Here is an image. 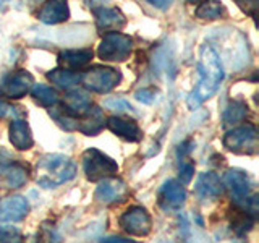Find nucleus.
<instances>
[{
	"mask_svg": "<svg viewBox=\"0 0 259 243\" xmlns=\"http://www.w3.org/2000/svg\"><path fill=\"white\" fill-rule=\"evenodd\" d=\"M157 201L160 209H164L165 213H177V211H180L186 201V191L183 183L174 180V178L164 182L159 188Z\"/></svg>",
	"mask_w": 259,
	"mask_h": 243,
	"instance_id": "nucleus-9",
	"label": "nucleus"
},
{
	"mask_svg": "<svg viewBox=\"0 0 259 243\" xmlns=\"http://www.w3.org/2000/svg\"><path fill=\"white\" fill-rule=\"evenodd\" d=\"M81 78H83V85L88 91L105 94L120 85L121 73L109 67H94L89 68Z\"/></svg>",
	"mask_w": 259,
	"mask_h": 243,
	"instance_id": "nucleus-6",
	"label": "nucleus"
},
{
	"mask_svg": "<svg viewBox=\"0 0 259 243\" xmlns=\"http://www.w3.org/2000/svg\"><path fill=\"white\" fill-rule=\"evenodd\" d=\"M76 177V164L63 154H46L37 160V183L42 188H57Z\"/></svg>",
	"mask_w": 259,
	"mask_h": 243,
	"instance_id": "nucleus-2",
	"label": "nucleus"
},
{
	"mask_svg": "<svg viewBox=\"0 0 259 243\" xmlns=\"http://www.w3.org/2000/svg\"><path fill=\"white\" fill-rule=\"evenodd\" d=\"M133 51V39L123 32H107L101 40L97 55L104 62H125Z\"/></svg>",
	"mask_w": 259,
	"mask_h": 243,
	"instance_id": "nucleus-5",
	"label": "nucleus"
},
{
	"mask_svg": "<svg viewBox=\"0 0 259 243\" xmlns=\"http://www.w3.org/2000/svg\"><path fill=\"white\" fill-rule=\"evenodd\" d=\"M47 79L51 81V83H54L57 88L70 91L73 86L78 85V81L81 79V75H78L76 71L57 68V70H52V71L47 73Z\"/></svg>",
	"mask_w": 259,
	"mask_h": 243,
	"instance_id": "nucleus-24",
	"label": "nucleus"
},
{
	"mask_svg": "<svg viewBox=\"0 0 259 243\" xmlns=\"http://www.w3.org/2000/svg\"><path fill=\"white\" fill-rule=\"evenodd\" d=\"M148 2L157 8H167L170 4H172V0H148Z\"/></svg>",
	"mask_w": 259,
	"mask_h": 243,
	"instance_id": "nucleus-36",
	"label": "nucleus"
},
{
	"mask_svg": "<svg viewBox=\"0 0 259 243\" xmlns=\"http://www.w3.org/2000/svg\"><path fill=\"white\" fill-rule=\"evenodd\" d=\"M104 125H105V117H104L102 109L97 107V105H93V107L88 110L86 115H83L78 120L76 130L86 136H96L102 132Z\"/></svg>",
	"mask_w": 259,
	"mask_h": 243,
	"instance_id": "nucleus-21",
	"label": "nucleus"
},
{
	"mask_svg": "<svg viewBox=\"0 0 259 243\" xmlns=\"http://www.w3.org/2000/svg\"><path fill=\"white\" fill-rule=\"evenodd\" d=\"M10 110H12L10 105H8L4 99H0V120H2L4 117H7Z\"/></svg>",
	"mask_w": 259,
	"mask_h": 243,
	"instance_id": "nucleus-34",
	"label": "nucleus"
},
{
	"mask_svg": "<svg viewBox=\"0 0 259 243\" xmlns=\"http://www.w3.org/2000/svg\"><path fill=\"white\" fill-rule=\"evenodd\" d=\"M29 213V202L23 196H10L0 202V222H21Z\"/></svg>",
	"mask_w": 259,
	"mask_h": 243,
	"instance_id": "nucleus-17",
	"label": "nucleus"
},
{
	"mask_svg": "<svg viewBox=\"0 0 259 243\" xmlns=\"http://www.w3.org/2000/svg\"><path fill=\"white\" fill-rule=\"evenodd\" d=\"M240 8L245 13L251 15V16H256V10H257V0H235Z\"/></svg>",
	"mask_w": 259,
	"mask_h": 243,
	"instance_id": "nucleus-31",
	"label": "nucleus"
},
{
	"mask_svg": "<svg viewBox=\"0 0 259 243\" xmlns=\"http://www.w3.org/2000/svg\"><path fill=\"white\" fill-rule=\"evenodd\" d=\"M105 124H107V128L112 133H115L118 138L125 141L138 143L143 138L141 128L135 120L123 118V117H110Z\"/></svg>",
	"mask_w": 259,
	"mask_h": 243,
	"instance_id": "nucleus-18",
	"label": "nucleus"
},
{
	"mask_svg": "<svg viewBox=\"0 0 259 243\" xmlns=\"http://www.w3.org/2000/svg\"><path fill=\"white\" fill-rule=\"evenodd\" d=\"M37 18L46 24H59L70 18L68 0H47L39 10Z\"/></svg>",
	"mask_w": 259,
	"mask_h": 243,
	"instance_id": "nucleus-19",
	"label": "nucleus"
},
{
	"mask_svg": "<svg viewBox=\"0 0 259 243\" xmlns=\"http://www.w3.org/2000/svg\"><path fill=\"white\" fill-rule=\"evenodd\" d=\"M224 185L227 186V190L230 191L232 198L235 202H240L243 199H246L251 194V188H253V180L248 172L241 169H230L225 172L224 177Z\"/></svg>",
	"mask_w": 259,
	"mask_h": 243,
	"instance_id": "nucleus-11",
	"label": "nucleus"
},
{
	"mask_svg": "<svg viewBox=\"0 0 259 243\" xmlns=\"http://www.w3.org/2000/svg\"><path fill=\"white\" fill-rule=\"evenodd\" d=\"M194 177V166L190 162H183L180 167V183L186 185L191 182V178Z\"/></svg>",
	"mask_w": 259,
	"mask_h": 243,
	"instance_id": "nucleus-30",
	"label": "nucleus"
},
{
	"mask_svg": "<svg viewBox=\"0 0 259 243\" xmlns=\"http://www.w3.org/2000/svg\"><path fill=\"white\" fill-rule=\"evenodd\" d=\"M101 243H138V241L130 238H121V237H104Z\"/></svg>",
	"mask_w": 259,
	"mask_h": 243,
	"instance_id": "nucleus-33",
	"label": "nucleus"
},
{
	"mask_svg": "<svg viewBox=\"0 0 259 243\" xmlns=\"http://www.w3.org/2000/svg\"><path fill=\"white\" fill-rule=\"evenodd\" d=\"M104 105L110 110H117V112H135V109L130 105L126 101L118 99V97H110L104 102Z\"/></svg>",
	"mask_w": 259,
	"mask_h": 243,
	"instance_id": "nucleus-29",
	"label": "nucleus"
},
{
	"mask_svg": "<svg viewBox=\"0 0 259 243\" xmlns=\"http://www.w3.org/2000/svg\"><path fill=\"white\" fill-rule=\"evenodd\" d=\"M224 148L241 156H253L257 152V128L253 124H246L230 130L224 136Z\"/></svg>",
	"mask_w": 259,
	"mask_h": 243,
	"instance_id": "nucleus-3",
	"label": "nucleus"
},
{
	"mask_svg": "<svg viewBox=\"0 0 259 243\" xmlns=\"http://www.w3.org/2000/svg\"><path fill=\"white\" fill-rule=\"evenodd\" d=\"M248 117V105L243 101H233L224 112V127H232Z\"/></svg>",
	"mask_w": 259,
	"mask_h": 243,
	"instance_id": "nucleus-26",
	"label": "nucleus"
},
{
	"mask_svg": "<svg viewBox=\"0 0 259 243\" xmlns=\"http://www.w3.org/2000/svg\"><path fill=\"white\" fill-rule=\"evenodd\" d=\"M94 16H96V26L102 32H115L125 26L126 18L117 8L110 7H99L94 8Z\"/></svg>",
	"mask_w": 259,
	"mask_h": 243,
	"instance_id": "nucleus-16",
	"label": "nucleus"
},
{
	"mask_svg": "<svg viewBox=\"0 0 259 243\" xmlns=\"http://www.w3.org/2000/svg\"><path fill=\"white\" fill-rule=\"evenodd\" d=\"M254 221H256L254 216H251L245 209H241L238 206H235L229 214L230 229L237 237H245V235H248L251 229L254 227Z\"/></svg>",
	"mask_w": 259,
	"mask_h": 243,
	"instance_id": "nucleus-23",
	"label": "nucleus"
},
{
	"mask_svg": "<svg viewBox=\"0 0 259 243\" xmlns=\"http://www.w3.org/2000/svg\"><path fill=\"white\" fill-rule=\"evenodd\" d=\"M136 99L144 104H151V102H154V99H156V91H154V89H143V91H138Z\"/></svg>",
	"mask_w": 259,
	"mask_h": 243,
	"instance_id": "nucleus-32",
	"label": "nucleus"
},
{
	"mask_svg": "<svg viewBox=\"0 0 259 243\" xmlns=\"http://www.w3.org/2000/svg\"><path fill=\"white\" fill-rule=\"evenodd\" d=\"M188 2H190V4H198L199 0H188Z\"/></svg>",
	"mask_w": 259,
	"mask_h": 243,
	"instance_id": "nucleus-37",
	"label": "nucleus"
},
{
	"mask_svg": "<svg viewBox=\"0 0 259 243\" xmlns=\"http://www.w3.org/2000/svg\"><path fill=\"white\" fill-rule=\"evenodd\" d=\"M198 73H199V83L193 89L188 96V107L196 109L207 101L210 96L221 86L224 79V67L222 60L219 57L217 51L212 44H202L199 47V60H198Z\"/></svg>",
	"mask_w": 259,
	"mask_h": 243,
	"instance_id": "nucleus-1",
	"label": "nucleus"
},
{
	"mask_svg": "<svg viewBox=\"0 0 259 243\" xmlns=\"http://www.w3.org/2000/svg\"><path fill=\"white\" fill-rule=\"evenodd\" d=\"M0 177L7 188H20L29 178V167L18 160H2L0 159Z\"/></svg>",
	"mask_w": 259,
	"mask_h": 243,
	"instance_id": "nucleus-14",
	"label": "nucleus"
},
{
	"mask_svg": "<svg viewBox=\"0 0 259 243\" xmlns=\"http://www.w3.org/2000/svg\"><path fill=\"white\" fill-rule=\"evenodd\" d=\"M221 43L224 47V52H225V59L229 60V63L232 67L238 68L241 65H245L248 60V52H245L248 46H246V40L241 34H238L237 31H230V34H222L221 36Z\"/></svg>",
	"mask_w": 259,
	"mask_h": 243,
	"instance_id": "nucleus-10",
	"label": "nucleus"
},
{
	"mask_svg": "<svg viewBox=\"0 0 259 243\" xmlns=\"http://www.w3.org/2000/svg\"><path fill=\"white\" fill-rule=\"evenodd\" d=\"M0 243H24L21 230L13 225H0Z\"/></svg>",
	"mask_w": 259,
	"mask_h": 243,
	"instance_id": "nucleus-28",
	"label": "nucleus"
},
{
	"mask_svg": "<svg viewBox=\"0 0 259 243\" xmlns=\"http://www.w3.org/2000/svg\"><path fill=\"white\" fill-rule=\"evenodd\" d=\"M222 182L221 177L214 172H204L198 177L196 183H194V194L198 196L201 202H212L219 199V196L222 194Z\"/></svg>",
	"mask_w": 259,
	"mask_h": 243,
	"instance_id": "nucleus-13",
	"label": "nucleus"
},
{
	"mask_svg": "<svg viewBox=\"0 0 259 243\" xmlns=\"http://www.w3.org/2000/svg\"><path fill=\"white\" fill-rule=\"evenodd\" d=\"M110 0H86V4L89 5L94 10V8H99V7H105V4H109Z\"/></svg>",
	"mask_w": 259,
	"mask_h": 243,
	"instance_id": "nucleus-35",
	"label": "nucleus"
},
{
	"mask_svg": "<svg viewBox=\"0 0 259 243\" xmlns=\"http://www.w3.org/2000/svg\"><path fill=\"white\" fill-rule=\"evenodd\" d=\"M93 107L91 97H89L84 91L81 89H73V91H68V94L65 96L63 104H62V110L70 115L71 118H75L76 122L86 115L88 110Z\"/></svg>",
	"mask_w": 259,
	"mask_h": 243,
	"instance_id": "nucleus-15",
	"label": "nucleus"
},
{
	"mask_svg": "<svg viewBox=\"0 0 259 243\" xmlns=\"http://www.w3.org/2000/svg\"><path fill=\"white\" fill-rule=\"evenodd\" d=\"M227 15V10L222 2H217V0H204L201 2L199 7L196 8V18L199 20H207V21H214V20H221Z\"/></svg>",
	"mask_w": 259,
	"mask_h": 243,
	"instance_id": "nucleus-25",
	"label": "nucleus"
},
{
	"mask_svg": "<svg viewBox=\"0 0 259 243\" xmlns=\"http://www.w3.org/2000/svg\"><path fill=\"white\" fill-rule=\"evenodd\" d=\"M120 227L132 237H148L152 229V219L143 206H130L118 221Z\"/></svg>",
	"mask_w": 259,
	"mask_h": 243,
	"instance_id": "nucleus-7",
	"label": "nucleus"
},
{
	"mask_svg": "<svg viewBox=\"0 0 259 243\" xmlns=\"http://www.w3.org/2000/svg\"><path fill=\"white\" fill-rule=\"evenodd\" d=\"M8 133H10V143L13 144V148L18 151H28L32 148V144H34V138H32L31 128L26 120H21V118L13 120L10 124Z\"/></svg>",
	"mask_w": 259,
	"mask_h": 243,
	"instance_id": "nucleus-20",
	"label": "nucleus"
},
{
	"mask_svg": "<svg viewBox=\"0 0 259 243\" xmlns=\"http://www.w3.org/2000/svg\"><path fill=\"white\" fill-rule=\"evenodd\" d=\"M34 78L26 70H15L0 79V96L5 99H21L31 89Z\"/></svg>",
	"mask_w": 259,
	"mask_h": 243,
	"instance_id": "nucleus-8",
	"label": "nucleus"
},
{
	"mask_svg": "<svg viewBox=\"0 0 259 243\" xmlns=\"http://www.w3.org/2000/svg\"><path fill=\"white\" fill-rule=\"evenodd\" d=\"M32 97L34 101L42 105V107H54L59 102V96H57L55 89H52L47 85H36L32 86Z\"/></svg>",
	"mask_w": 259,
	"mask_h": 243,
	"instance_id": "nucleus-27",
	"label": "nucleus"
},
{
	"mask_svg": "<svg viewBox=\"0 0 259 243\" xmlns=\"http://www.w3.org/2000/svg\"><path fill=\"white\" fill-rule=\"evenodd\" d=\"M94 196L99 202H104V205L121 202L128 196V186L123 180H120L117 177H107L99 182Z\"/></svg>",
	"mask_w": 259,
	"mask_h": 243,
	"instance_id": "nucleus-12",
	"label": "nucleus"
},
{
	"mask_svg": "<svg viewBox=\"0 0 259 243\" xmlns=\"http://www.w3.org/2000/svg\"><path fill=\"white\" fill-rule=\"evenodd\" d=\"M93 60L91 49H76V51H63L59 55V65L63 70L78 71L84 68Z\"/></svg>",
	"mask_w": 259,
	"mask_h": 243,
	"instance_id": "nucleus-22",
	"label": "nucleus"
},
{
	"mask_svg": "<svg viewBox=\"0 0 259 243\" xmlns=\"http://www.w3.org/2000/svg\"><path fill=\"white\" fill-rule=\"evenodd\" d=\"M83 170L89 182H101L118 172L117 162L102 151L91 148L83 152Z\"/></svg>",
	"mask_w": 259,
	"mask_h": 243,
	"instance_id": "nucleus-4",
	"label": "nucleus"
}]
</instances>
